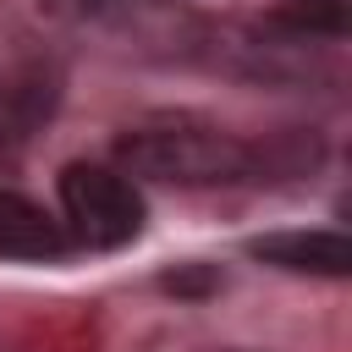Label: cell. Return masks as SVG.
I'll use <instances>...</instances> for the list:
<instances>
[{
    "label": "cell",
    "mask_w": 352,
    "mask_h": 352,
    "mask_svg": "<svg viewBox=\"0 0 352 352\" xmlns=\"http://www.w3.org/2000/svg\"><path fill=\"white\" fill-rule=\"evenodd\" d=\"M126 176L176 182V187H226L253 170V148L209 121H148L116 143Z\"/></svg>",
    "instance_id": "obj_1"
},
{
    "label": "cell",
    "mask_w": 352,
    "mask_h": 352,
    "mask_svg": "<svg viewBox=\"0 0 352 352\" xmlns=\"http://www.w3.org/2000/svg\"><path fill=\"white\" fill-rule=\"evenodd\" d=\"M248 253L275 264V270H292V275H330V280H341L352 270V248H346L341 231H270V236H253Z\"/></svg>",
    "instance_id": "obj_3"
},
{
    "label": "cell",
    "mask_w": 352,
    "mask_h": 352,
    "mask_svg": "<svg viewBox=\"0 0 352 352\" xmlns=\"http://www.w3.org/2000/svg\"><path fill=\"white\" fill-rule=\"evenodd\" d=\"M275 22L292 28V33H330V38L346 33V11H341V0H314V6L297 0V6H286Z\"/></svg>",
    "instance_id": "obj_5"
},
{
    "label": "cell",
    "mask_w": 352,
    "mask_h": 352,
    "mask_svg": "<svg viewBox=\"0 0 352 352\" xmlns=\"http://www.w3.org/2000/svg\"><path fill=\"white\" fill-rule=\"evenodd\" d=\"M60 214L72 226V242L82 248H126L143 231V198L121 165L77 160L60 170Z\"/></svg>",
    "instance_id": "obj_2"
},
{
    "label": "cell",
    "mask_w": 352,
    "mask_h": 352,
    "mask_svg": "<svg viewBox=\"0 0 352 352\" xmlns=\"http://www.w3.org/2000/svg\"><path fill=\"white\" fill-rule=\"evenodd\" d=\"M66 248H72V236L60 231V220H50L33 198L0 187V258H11V264H55V258H66Z\"/></svg>",
    "instance_id": "obj_4"
}]
</instances>
